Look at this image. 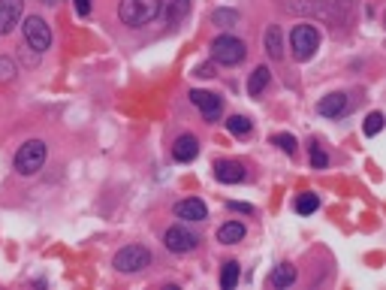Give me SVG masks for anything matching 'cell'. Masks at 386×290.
I'll return each mask as SVG.
<instances>
[{"label":"cell","instance_id":"6da1fadb","mask_svg":"<svg viewBox=\"0 0 386 290\" xmlns=\"http://www.w3.org/2000/svg\"><path fill=\"white\" fill-rule=\"evenodd\" d=\"M157 13H160V0H121V6H118L121 22L130 27H142L154 22Z\"/></svg>","mask_w":386,"mask_h":290},{"label":"cell","instance_id":"7a4b0ae2","mask_svg":"<svg viewBox=\"0 0 386 290\" xmlns=\"http://www.w3.org/2000/svg\"><path fill=\"white\" fill-rule=\"evenodd\" d=\"M45 163V142L40 139H31L24 142L22 148L15 154V169L22 172V176H33V172H40Z\"/></svg>","mask_w":386,"mask_h":290},{"label":"cell","instance_id":"3957f363","mask_svg":"<svg viewBox=\"0 0 386 290\" xmlns=\"http://www.w3.org/2000/svg\"><path fill=\"white\" fill-rule=\"evenodd\" d=\"M290 45H293V54H296V61H308L314 58L317 45H320V33L317 27L311 24H296L290 33Z\"/></svg>","mask_w":386,"mask_h":290},{"label":"cell","instance_id":"277c9868","mask_svg":"<svg viewBox=\"0 0 386 290\" xmlns=\"http://www.w3.org/2000/svg\"><path fill=\"white\" fill-rule=\"evenodd\" d=\"M151 263V251L142 248V245H127L115 254V269L118 272H139Z\"/></svg>","mask_w":386,"mask_h":290},{"label":"cell","instance_id":"5b68a950","mask_svg":"<svg viewBox=\"0 0 386 290\" xmlns=\"http://www.w3.org/2000/svg\"><path fill=\"white\" fill-rule=\"evenodd\" d=\"M245 43L236 40V36H220V40L215 43V61L217 63H226V67H236L238 61H245Z\"/></svg>","mask_w":386,"mask_h":290},{"label":"cell","instance_id":"8992f818","mask_svg":"<svg viewBox=\"0 0 386 290\" xmlns=\"http://www.w3.org/2000/svg\"><path fill=\"white\" fill-rule=\"evenodd\" d=\"M24 40L27 45H31L33 52H45L52 45V31H49V24L43 22L40 15H31L24 22Z\"/></svg>","mask_w":386,"mask_h":290},{"label":"cell","instance_id":"52a82bcc","mask_svg":"<svg viewBox=\"0 0 386 290\" xmlns=\"http://www.w3.org/2000/svg\"><path fill=\"white\" fill-rule=\"evenodd\" d=\"M190 100L199 106L202 118H206L208 124H215L220 118V109H224V103H220L217 94H208V91H190Z\"/></svg>","mask_w":386,"mask_h":290},{"label":"cell","instance_id":"ba28073f","mask_svg":"<svg viewBox=\"0 0 386 290\" xmlns=\"http://www.w3.org/2000/svg\"><path fill=\"white\" fill-rule=\"evenodd\" d=\"M163 242H167V248L176 251V254H187V251L196 248V236L187 233L185 227H169L167 236H163Z\"/></svg>","mask_w":386,"mask_h":290},{"label":"cell","instance_id":"9c48e42d","mask_svg":"<svg viewBox=\"0 0 386 290\" xmlns=\"http://www.w3.org/2000/svg\"><path fill=\"white\" fill-rule=\"evenodd\" d=\"M24 9V0H0V36H6L18 24Z\"/></svg>","mask_w":386,"mask_h":290},{"label":"cell","instance_id":"30bf717a","mask_svg":"<svg viewBox=\"0 0 386 290\" xmlns=\"http://www.w3.org/2000/svg\"><path fill=\"white\" fill-rule=\"evenodd\" d=\"M187 13H190V0H160V13L157 15H163V22L176 27V24L185 22Z\"/></svg>","mask_w":386,"mask_h":290},{"label":"cell","instance_id":"8fae6325","mask_svg":"<svg viewBox=\"0 0 386 290\" xmlns=\"http://www.w3.org/2000/svg\"><path fill=\"white\" fill-rule=\"evenodd\" d=\"M206 215H208V208L196 197L181 199V203L176 206V218H181V221H206Z\"/></svg>","mask_w":386,"mask_h":290},{"label":"cell","instance_id":"7c38bea8","mask_svg":"<svg viewBox=\"0 0 386 290\" xmlns=\"http://www.w3.org/2000/svg\"><path fill=\"white\" fill-rule=\"evenodd\" d=\"M215 178L224 181V185H238V181L245 178V167L236 160H220V163H215Z\"/></svg>","mask_w":386,"mask_h":290},{"label":"cell","instance_id":"4fadbf2b","mask_svg":"<svg viewBox=\"0 0 386 290\" xmlns=\"http://www.w3.org/2000/svg\"><path fill=\"white\" fill-rule=\"evenodd\" d=\"M199 154V142H196V136H190V133H185V136H178L176 139V145H172V158L176 160H181V163H187V160H193Z\"/></svg>","mask_w":386,"mask_h":290},{"label":"cell","instance_id":"5bb4252c","mask_svg":"<svg viewBox=\"0 0 386 290\" xmlns=\"http://www.w3.org/2000/svg\"><path fill=\"white\" fill-rule=\"evenodd\" d=\"M317 109H320V115H326V118H338L347 109V94H326Z\"/></svg>","mask_w":386,"mask_h":290},{"label":"cell","instance_id":"9a60e30c","mask_svg":"<svg viewBox=\"0 0 386 290\" xmlns=\"http://www.w3.org/2000/svg\"><path fill=\"white\" fill-rule=\"evenodd\" d=\"M245 224H238V221H226L224 227L217 230V242H224V245H236V242H242L245 239Z\"/></svg>","mask_w":386,"mask_h":290},{"label":"cell","instance_id":"2e32d148","mask_svg":"<svg viewBox=\"0 0 386 290\" xmlns=\"http://www.w3.org/2000/svg\"><path fill=\"white\" fill-rule=\"evenodd\" d=\"M293 281H296V269H293L290 263H278V266L272 269V284L275 287H290Z\"/></svg>","mask_w":386,"mask_h":290},{"label":"cell","instance_id":"e0dca14e","mask_svg":"<svg viewBox=\"0 0 386 290\" xmlns=\"http://www.w3.org/2000/svg\"><path fill=\"white\" fill-rule=\"evenodd\" d=\"M265 49H269V54L275 61H281L284 58V45H281V27L278 24H272L269 31H265Z\"/></svg>","mask_w":386,"mask_h":290},{"label":"cell","instance_id":"ac0fdd59","mask_svg":"<svg viewBox=\"0 0 386 290\" xmlns=\"http://www.w3.org/2000/svg\"><path fill=\"white\" fill-rule=\"evenodd\" d=\"M265 85H269V70H265V67H256V70L251 72V82H247V94H251V97L263 94Z\"/></svg>","mask_w":386,"mask_h":290},{"label":"cell","instance_id":"d6986e66","mask_svg":"<svg viewBox=\"0 0 386 290\" xmlns=\"http://www.w3.org/2000/svg\"><path fill=\"white\" fill-rule=\"evenodd\" d=\"M226 127H229V133H233V136H247L254 124H251V118H247V115H233L226 121Z\"/></svg>","mask_w":386,"mask_h":290},{"label":"cell","instance_id":"ffe728a7","mask_svg":"<svg viewBox=\"0 0 386 290\" xmlns=\"http://www.w3.org/2000/svg\"><path fill=\"white\" fill-rule=\"evenodd\" d=\"M236 281H238V263L229 260L226 266H224V275H220V287H224V290H233Z\"/></svg>","mask_w":386,"mask_h":290},{"label":"cell","instance_id":"44dd1931","mask_svg":"<svg viewBox=\"0 0 386 290\" xmlns=\"http://www.w3.org/2000/svg\"><path fill=\"white\" fill-rule=\"evenodd\" d=\"M317 208H320V199L314 194H302L296 199V212L299 215H311V212H317Z\"/></svg>","mask_w":386,"mask_h":290},{"label":"cell","instance_id":"7402d4cb","mask_svg":"<svg viewBox=\"0 0 386 290\" xmlns=\"http://www.w3.org/2000/svg\"><path fill=\"white\" fill-rule=\"evenodd\" d=\"M215 24L217 27H233V24H238V13H233V9H217L215 15Z\"/></svg>","mask_w":386,"mask_h":290},{"label":"cell","instance_id":"603a6c76","mask_svg":"<svg viewBox=\"0 0 386 290\" xmlns=\"http://www.w3.org/2000/svg\"><path fill=\"white\" fill-rule=\"evenodd\" d=\"M383 130V115L380 112H371L365 118V136H378Z\"/></svg>","mask_w":386,"mask_h":290},{"label":"cell","instance_id":"cb8c5ba5","mask_svg":"<svg viewBox=\"0 0 386 290\" xmlns=\"http://www.w3.org/2000/svg\"><path fill=\"white\" fill-rule=\"evenodd\" d=\"M272 142L278 145L281 151H287V154H293V151H296V139H293L290 133H275V136H272Z\"/></svg>","mask_w":386,"mask_h":290},{"label":"cell","instance_id":"d4e9b609","mask_svg":"<svg viewBox=\"0 0 386 290\" xmlns=\"http://www.w3.org/2000/svg\"><path fill=\"white\" fill-rule=\"evenodd\" d=\"M311 163H314L317 169H323L326 163H329V158H326V151L320 148V145H311Z\"/></svg>","mask_w":386,"mask_h":290},{"label":"cell","instance_id":"484cf974","mask_svg":"<svg viewBox=\"0 0 386 290\" xmlns=\"http://www.w3.org/2000/svg\"><path fill=\"white\" fill-rule=\"evenodd\" d=\"M13 72H15V63L9 58H0V79H13Z\"/></svg>","mask_w":386,"mask_h":290},{"label":"cell","instance_id":"4316f807","mask_svg":"<svg viewBox=\"0 0 386 290\" xmlns=\"http://www.w3.org/2000/svg\"><path fill=\"white\" fill-rule=\"evenodd\" d=\"M196 76L199 79H211V76H215V67H211V63H202V67L196 70Z\"/></svg>","mask_w":386,"mask_h":290},{"label":"cell","instance_id":"83f0119b","mask_svg":"<svg viewBox=\"0 0 386 290\" xmlns=\"http://www.w3.org/2000/svg\"><path fill=\"white\" fill-rule=\"evenodd\" d=\"M76 13L79 15H88L91 13V0H76Z\"/></svg>","mask_w":386,"mask_h":290},{"label":"cell","instance_id":"f1b7e54d","mask_svg":"<svg viewBox=\"0 0 386 290\" xmlns=\"http://www.w3.org/2000/svg\"><path fill=\"white\" fill-rule=\"evenodd\" d=\"M229 208H233V212H247V215L254 212V206H247V203H229Z\"/></svg>","mask_w":386,"mask_h":290},{"label":"cell","instance_id":"f546056e","mask_svg":"<svg viewBox=\"0 0 386 290\" xmlns=\"http://www.w3.org/2000/svg\"><path fill=\"white\" fill-rule=\"evenodd\" d=\"M43 3H61V0H43Z\"/></svg>","mask_w":386,"mask_h":290}]
</instances>
